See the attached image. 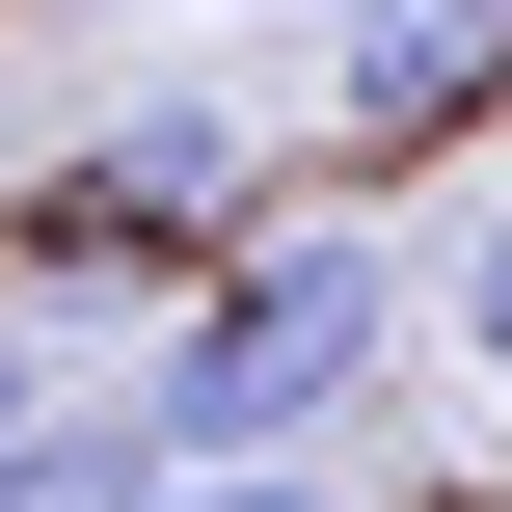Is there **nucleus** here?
Here are the masks:
<instances>
[{"instance_id":"3","label":"nucleus","mask_w":512,"mask_h":512,"mask_svg":"<svg viewBox=\"0 0 512 512\" xmlns=\"http://www.w3.org/2000/svg\"><path fill=\"white\" fill-rule=\"evenodd\" d=\"M512 108V0H324V162H432Z\"/></svg>"},{"instance_id":"1","label":"nucleus","mask_w":512,"mask_h":512,"mask_svg":"<svg viewBox=\"0 0 512 512\" xmlns=\"http://www.w3.org/2000/svg\"><path fill=\"white\" fill-rule=\"evenodd\" d=\"M378 378H405V243H378V189H351V216H270V243H216V270L162 297L135 432H162V459H351Z\"/></svg>"},{"instance_id":"7","label":"nucleus","mask_w":512,"mask_h":512,"mask_svg":"<svg viewBox=\"0 0 512 512\" xmlns=\"http://www.w3.org/2000/svg\"><path fill=\"white\" fill-rule=\"evenodd\" d=\"M27 405H54V324H27V297H0V459H27Z\"/></svg>"},{"instance_id":"6","label":"nucleus","mask_w":512,"mask_h":512,"mask_svg":"<svg viewBox=\"0 0 512 512\" xmlns=\"http://www.w3.org/2000/svg\"><path fill=\"white\" fill-rule=\"evenodd\" d=\"M459 351H512V189H486V243H459Z\"/></svg>"},{"instance_id":"5","label":"nucleus","mask_w":512,"mask_h":512,"mask_svg":"<svg viewBox=\"0 0 512 512\" xmlns=\"http://www.w3.org/2000/svg\"><path fill=\"white\" fill-rule=\"evenodd\" d=\"M135 512H351V459H162Z\"/></svg>"},{"instance_id":"2","label":"nucleus","mask_w":512,"mask_h":512,"mask_svg":"<svg viewBox=\"0 0 512 512\" xmlns=\"http://www.w3.org/2000/svg\"><path fill=\"white\" fill-rule=\"evenodd\" d=\"M243 243V108L216 81H135L81 162H54V216H27V270H135V297H189Z\"/></svg>"},{"instance_id":"4","label":"nucleus","mask_w":512,"mask_h":512,"mask_svg":"<svg viewBox=\"0 0 512 512\" xmlns=\"http://www.w3.org/2000/svg\"><path fill=\"white\" fill-rule=\"evenodd\" d=\"M135 486H162L135 405H27V459H0V512H135Z\"/></svg>"}]
</instances>
